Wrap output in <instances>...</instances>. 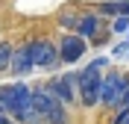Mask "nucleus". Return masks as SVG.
I'll return each instance as SVG.
<instances>
[{"label":"nucleus","mask_w":129,"mask_h":124,"mask_svg":"<svg viewBox=\"0 0 129 124\" xmlns=\"http://www.w3.org/2000/svg\"><path fill=\"white\" fill-rule=\"evenodd\" d=\"M103 15H129V0H109L100 6Z\"/></svg>","instance_id":"10"},{"label":"nucleus","mask_w":129,"mask_h":124,"mask_svg":"<svg viewBox=\"0 0 129 124\" xmlns=\"http://www.w3.org/2000/svg\"><path fill=\"white\" fill-rule=\"evenodd\" d=\"M0 112H3V115H9V107H6V100L0 98Z\"/></svg>","instance_id":"15"},{"label":"nucleus","mask_w":129,"mask_h":124,"mask_svg":"<svg viewBox=\"0 0 129 124\" xmlns=\"http://www.w3.org/2000/svg\"><path fill=\"white\" fill-rule=\"evenodd\" d=\"M32 68H35V62H32V44H21V47H15V56H12L9 71H12L18 80H24Z\"/></svg>","instance_id":"8"},{"label":"nucleus","mask_w":129,"mask_h":124,"mask_svg":"<svg viewBox=\"0 0 129 124\" xmlns=\"http://www.w3.org/2000/svg\"><path fill=\"white\" fill-rule=\"evenodd\" d=\"M76 33L82 39H97V33H100V18L97 15H82L79 24H76Z\"/></svg>","instance_id":"9"},{"label":"nucleus","mask_w":129,"mask_h":124,"mask_svg":"<svg viewBox=\"0 0 129 124\" xmlns=\"http://www.w3.org/2000/svg\"><path fill=\"white\" fill-rule=\"evenodd\" d=\"M76 83H79V77H73V74H62V77H53V80H50L44 89H47L50 95H56L59 100H64V103H73V100H79Z\"/></svg>","instance_id":"5"},{"label":"nucleus","mask_w":129,"mask_h":124,"mask_svg":"<svg viewBox=\"0 0 129 124\" xmlns=\"http://www.w3.org/2000/svg\"><path fill=\"white\" fill-rule=\"evenodd\" d=\"M0 124H18V121H9V115H3V112H0Z\"/></svg>","instance_id":"16"},{"label":"nucleus","mask_w":129,"mask_h":124,"mask_svg":"<svg viewBox=\"0 0 129 124\" xmlns=\"http://www.w3.org/2000/svg\"><path fill=\"white\" fill-rule=\"evenodd\" d=\"M0 98L6 100L9 107V115L18 118L21 112H24L26 107H32V89L26 86V83H9V86H0Z\"/></svg>","instance_id":"3"},{"label":"nucleus","mask_w":129,"mask_h":124,"mask_svg":"<svg viewBox=\"0 0 129 124\" xmlns=\"http://www.w3.org/2000/svg\"><path fill=\"white\" fill-rule=\"evenodd\" d=\"M129 89V80L123 74H117V71H112V74L103 77V98H100V103H106V107H117L123 100V95H126Z\"/></svg>","instance_id":"4"},{"label":"nucleus","mask_w":129,"mask_h":124,"mask_svg":"<svg viewBox=\"0 0 129 124\" xmlns=\"http://www.w3.org/2000/svg\"><path fill=\"white\" fill-rule=\"evenodd\" d=\"M32 100H35V107L44 112V118H47V124H68L71 118H68V103L64 100H59L56 95H50L47 89H32Z\"/></svg>","instance_id":"2"},{"label":"nucleus","mask_w":129,"mask_h":124,"mask_svg":"<svg viewBox=\"0 0 129 124\" xmlns=\"http://www.w3.org/2000/svg\"><path fill=\"white\" fill-rule=\"evenodd\" d=\"M29 44H32V62H35V68H50V65L59 62V44H53L47 39L29 41Z\"/></svg>","instance_id":"7"},{"label":"nucleus","mask_w":129,"mask_h":124,"mask_svg":"<svg viewBox=\"0 0 129 124\" xmlns=\"http://www.w3.org/2000/svg\"><path fill=\"white\" fill-rule=\"evenodd\" d=\"M76 24H79V15H73V12H62V15H59V27L68 30V33L76 30Z\"/></svg>","instance_id":"12"},{"label":"nucleus","mask_w":129,"mask_h":124,"mask_svg":"<svg viewBox=\"0 0 129 124\" xmlns=\"http://www.w3.org/2000/svg\"><path fill=\"white\" fill-rule=\"evenodd\" d=\"M12 56H15V47L9 41H0V71H6L12 65Z\"/></svg>","instance_id":"11"},{"label":"nucleus","mask_w":129,"mask_h":124,"mask_svg":"<svg viewBox=\"0 0 129 124\" xmlns=\"http://www.w3.org/2000/svg\"><path fill=\"white\" fill-rule=\"evenodd\" d=\"M112 30H114V33H126V30H129V15H114Z\"/></svg>","instance_id":"13"},{"label":"nucleus","mask_w":129,"mask_h":124,"mask_svg":"<svg viewBox=\"0 0 129 124\" xmlns=\"http://www.w3.org/2000/svg\"><path fill=\"white\" fill-rule=\"evenodd\" d=\"M114 124H129V109H120V115H117Z\"/></svg>","instance_id":"14"},{"label":"nucleus","mask_w":129,"mask_h":124,"mask_svg":"<svg viewBox=\"0 0 129 124\" xmlns=\"http://www.w3.org/2000/svg\"><path fill=\"white\" fill-rule=\"evenodd\" d=\"M106 65H109V59H94L85 71H79V103H85V107L100 103V98H103V77H100V71Z\"/></svg>","instance_id":"1"},{"label":"nucleus","mask_w":129,"mask_h":124,"mask_svg":"<svg viewBox=\"0 0 129 124\" xmlns=\"http://www.w3.org/2000/svg\"><path fill=\"white\" fill-rule=\"evenodd\" d=\"M88 50V44H85V39H82L79 33H68L62 36V41H59V59L62 62H76V59H82V53Z\"/></svg>","instance_id":"6"}]
</instances>
